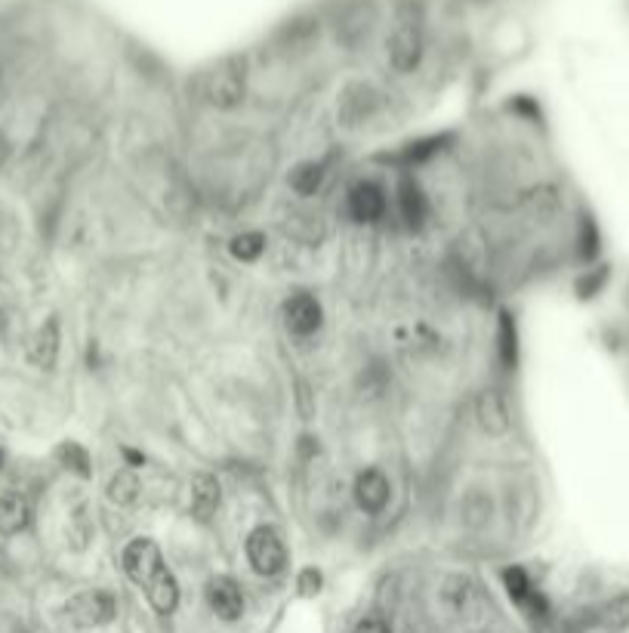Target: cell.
<instances>
[{
	"instance_id": "cell-9",
	"label": "cell",
	"mask_w": 629,
	"mask_h": 633,
	"mask_svg": "<svg viewBox=\"0 0 629 633\" xmlns=\"http://www.w3.org/2000/svg\"><path fill=\"white\" fill-rule=\"evenodd\" d=\"M389 495H392V488H389V479H386L383 470L367 467L364 473H358V479H355V504L364 513H370V516L383 513L386 504H389Z\"/></svg>"
},
{
	"instance_id": "cell-11",
	"label": "cell",
	"mask_w": 629,
	"mask_h": 633,
	"mask_svg": "<svg viewBox=\"0 0 629 633\" xmlns=\"http://www.w3.org/2000/svg\"><path fill=\"white\" fill-rule=\"evenodd\" d=\"M207 603L222 621H238L244 615V593L235 578L219 575L207 584Z\"/></svg>"
},
{
	"instance_id": "cell-12",
	"label": "cell",
	"mask_w": 629,
	"mask_h": 633,
	"mask_svg": "<svg viewBox=\"0 0 629 633\" xmlns=\"http://www.w3.org/2000/svg\"><path fill=\"white\" fill-rule=\"evenodd\" d=\"M59 322L47 319L41 328H37L28 340V362L41 371H53L56 359H59Z\"/></svg>"
},
{
	"instance_id": "cell-5",
	"label": "cell",
	"mask_w": 629,
	"mask_h": 633,
	"mask_svg": "<svg viewBox=\"0 0 629 633\" xmlns=\"http://www.w3.org/2000/svg\"><path fill=\"white\" fill-rule=\"evenodd\" d=\"M118 615V600L108 590H81L65 603V618L74 627H102L115 621Z\"/></svg>"
},
{
	"instance_id": "cell-15",
	"label": "cell",
	"mask_w": 629,
	"mask_h": 633,
	"mask_svg": "<svg viewBox=\"0 0 629 633\" xmlns=\"http://www.w3.org/2000/svg\"><path fill=\"white\" fill-rule=\"evenodd\" d=\"M503 584H506V593L512 596V603H518L522 609H531V612H543V596L534 590V584L522 566H509L503 572Z\"/></svg>"
},
{
	"instance_id": "cell-4",
	"label": "cell",
	"mask_w": 629,
	"mask_h": 633,
	"mask_svg": "<svg viewBox=\"0 0 629 633\" xmlns=\"http://www.w3.org/2000/svg\"><path fill=\"white\" fill-rule=\"evenodd\" d=\"M244 553H247V562L253 566L256 575H266V578H275L284 572L287 566V550H284V541L281 535L272 529V525H256V529L247 535L244 541Z\"/></svg>"
},
{
	"instance_id": "cell-19",
	"label": "cell",
	"mask_w": 629,
	"mask_h": 633,
	"mask_svg": "<svg viewBox=\"0 0 629 633\" xmlns=\"http://www.w3.org/2000/svg\"><path fill=\"white\" fill-rule=\"evenodd\" d=\"M56 461H59L65 470L78 473L81 479H87V476L93 473V470H90V454H87V448L78 445V442H62V445L56 448Z\"/></svg>"
},
{
	"instance_id": "cell-10",
	"label": "cell",
	"mask_w": 629,
	"mask_h": 633,
	"mask_svg": "<svg viewBox=\"0 0 629 633\" xmlns=\"http://www.w3.org/2000/svg\"><path fill=\"white\" fill-rule=\"evenodd\" d=\"M346 210L355 223H377L386 214V195L377 183H355L346 195Z\"/></svg>"
},
{
	"instance_id": "cell-1",
	"label": "cell",
	"mask_w": 629,
	"mask_h": 633,
	"mask_svg": "<svg viewBox=\"0 0 629 633\" xmlns=\"http://www.w3.org/2000/svg\"><path fill=\"white\" fill-rule=\"evenodd\" d=\"M124 572L127 578L145 593V600L152 603L158 615H173L179 606V584L173 572L167 569V562L161 556V547L152 538H133L124 553Z\"/></svg>"
},
{
	"instance_id": "cell-27",
	"label": "cell",
	"mask_w": 629,
	"mask_h": 633,
	"mask_svg": "<svg viewBox=\"0 0 629 633\" xmlns=\"http://www.w3.org/2000/svg\"><path fill=\"white\" fill-rule=\"evenodd\" d=\"M0 72H4V68H0Z\"/></svg>"
},
{
	"instance_id": "cell-26",
	"label": "cell",
	"mask_w": 629,
	"mask_h": 633,
	"mask_svg": "<svg viewBox=\"0 0 629 633\" xmlns=\"http://www.w3.org/2000/svg\"><path fill=\"white\" fill-rule=\"evenodd\" d=\"M4 464H7V451L0 448V470H4Z\"/></svg>"
},
{
	"instance_id": "cell-2",
	"label": "cell",
	"mask_w": 629,
	"mask_h": 633,
	"mask_svg": "<svg viewBox=\"0 0 629 633\" xmlns=\"http://www.w3.org/2000/svg\"><path fill=\"white\" fill-rule=\"evenodd\" d=\"M426 53V7L423 0H398L392 31L386 41L389 65L398 75H411L420 68Z\"/></svg>"
},
{
	"instance_id": "cell-20",
	"label": "cell",
	"mask_w": 629,
	"mask_h": 633,
	"mask_svg": "<svg viewBox=\"0 0 629 633\" xmlns=\"http://www.w3.org/2000/svg\"><path fill=\"white\" fill-rule=\"evenodd\" d=\"M229 251H232L235 260L253 263V260L263 257V251H266V235H263V232H241V235L232 238Z\"/></svg>"
},
{
	"instance_id": "cell-21",
	"label": "cell",
	"mask_w": 629,
	"mask_h": 633,
	"mask_svg": "<svg viewBox=\"0 0 629 633\" xmlns=\"http://www.w3.org/2000/svg\"><path fill=\"white\" fill-rule=\"evenodd\" d=\"M497 349H500V362L506 368H515L518 359V334H515V322L509 312H500V328H497Z\"/></svg>"
},
{
	"instance_id": "cell-24",
	"label": "cell",
	"mask_w": 629,
	"mask_h": 633,
	"mask_svg": "<svg viewBox=\"0 0 629 633\" xmlns=\"http://www.w3.org/2000/svg\"><path fill=\"white\" fill-rule=\"evenodd\" d=\"M364 10H367V7L355 4V7L346 13V19H361V16H364ZM343 25H352V22H343ZM367 28H370V22H355V31H364V38H367Z\"/></svg>"
},
{
	"instance_id": "cell-22",
	"label": "cell",
	"mask_w": 629,
	"mask_h": 633,
	"mask_svg": "<svg viewBox=\"0 0 629 633\" xmlns=\"http://www.w3.org/2000/svg\"><path fill=\"white\" fill-rule=\"evenodd\" d=\"M318 590H321V572L306 569V572L300 575V593H303V596H315Z\"/></svg>"
},
{
	"instance_id": "cell-18",
	"label": "cell",
	"mask_w": 629,
	"mask_h": 633,
	"mask_svg": "<svg viewBox=\"0 0 629 633\" xmlns=\"http://www.w3.org/2000/svg\"><path fill=\"white\" fill-rule=\"evenodd\" d=\"M139 491H142L139 476L133 473V467H127V470H118V476L108 482V501L127 507L139 498Z\"/></svg>"
},
{
	"instance_id": "cell-13",
	"label": "cell",
	"mask_w": 629,
	"mask_h": 633,
	"mask_svg": "<svg viewBox=\"0 0 629 633\" xmlns=\"http://www.w3.org/2000/svg\"><path fill=\"white\" fill-rule=\"evenodd\" d=\"M31 525V504L22 491L0 495V538H16Z\"/></svg>"
},
{
	"instance_id": "cell-8",
	"label": "cell",
	"mask_w": 629,
	"mask_h": 633,
	"mask_svg": "<svg viewBox=\"0 0 629 633\" xmlns=\"http://www.w3.org/2000/svg\"><path fill=\"white\" fill-rule=\"evenodd\" d=\"M284 325L290 334L296 337H309L321 328V303L306 294V291H296L287 303H284Z\"/></svg>"
},
{
	"instance_id": "cell-17",
	"label": "cell",
	"mask_w": 629,
	"mask_h": 633,
	"mask_svg": "<svg viewBox=\"0 0 629 633\" xmlns=\"http://www.w3.org/2000/svg\"><path fill=\"white\" fill-rule=\"evenodd\" d=\"M321 183H324V164H315V161L293 167V173H290V189L303 198L315 195L321 189Z\"/></svg>"
},
{
	"instance_id": "cell-7",
	"label": "cell",
	"mask_w": 629,
	"mask_h": 633,
	"mask_svg": "<svg viewBox=\"0 0 629 633\" xmlns=\"http://www.w3.org/2000/svg\"><path fill=\"white\" fill-rule=\"evenodd\" d=\"M475 420L481 433L488 436H506L512 427V414L506 405V396L497 390V386H488V390H481L475 399Z\"/></svg>"
},
{
	"instance_id": "cell-23",
	"label": "cell",
	"mask_w": 629,
	"mask_h": 633,
	"mask_svg": "<svg viewBox=\"0 0 629 633\" xmlns=\"http://www.w3.org/2000/svg\"><path fill=\"white\" fill-rule=\"evenodd\" d=\"M355 633H392V627H389V624H386L383 618H377V615H370V618L358 621Z\"/></svg>"
},
{
	"instance_id": "cell-6",
	"label": "cell",
	"mask_w": 629,
	"mask_h": 633,
	"mask_svg": "<svg viewBox=\"0 0 629 633\" xmlns=\"http://www.w3.org/2000/svg\"><path fill=\"white\" fill-rule=\"evenodd\" d=\"M629 627V593L611 596L580 618V633H623Z\"/></svg>"
},
{
	"instance_id": "cell-14",
	"label": "cell",
	"mask_w": 629,
	"mask_h": 633,
	"mask_svg": "<svg viewBox=\"0 0 629 633\" xmlns=\"http://www.w3.org/2000/svg\"><path fill=\"white\" fill-rule=\"evenodd\" d=\"M398 214L411 229L423 226V220L429 217V201L411 177L401 180V186H398Z\"/></svg>"
},
{
	"instance_id": "cell-3",
	"label": "cell",
	"mask_w": 629,
	"mask_h": 633,
	"mask_svg": "<svg viewBox=\"0 0 629 633\" xmlns=\"http://www.w3.org/2000/svg\"><path fill=\"white\" fill-rule=\"evenodd\" d=\"M198 90L213 109H235L247 93V62L241 56H229L216 62L201 75Z\"/></svg>"
},
{
	"instance_id": "cell-25",
	"label": "cell",
	"mask_w": 629,
	"mask_h": 633,
	"mask_svg": "<svg viewBox=\"0 0 629 633\" xmlns=\"http://www.w3.org/2000/svg\"><path fill=\"white\" fill-rule=\"evenodd\" d=\"M469 4H475V7H488V4H494V0H469Z\"/></svg>"
},
{
	"instance_id": "cell-16",
	"label": "cell",
	"mask_w": 629,
	"mask_h": 633,
	"mask_svg": "<svg viewBox=\"0 0 629 633\" xmlns=\"http://www.w3.org/2000/svg\"><path fill=\"white\" fill-rule=\"evenodd\" d=\"M219 482L210 473H198L192 479V513L198 519H210L219 510Z\"/></svg>"
}]
</instances>
